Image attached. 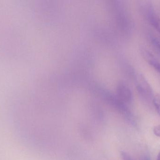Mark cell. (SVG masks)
Here are the masks:
<instances>
[{
  "label": "cell",
  "instance_id": "obj_4",
  "mask_svg": "<svg viewBox=\"0 0 160 160\" xmlns=\"http://www.w3.org/2000/svg\"><path fill=\"white\" fill-rule=\"evenodd\" d=\"M146 57L147 60L148 61L149 65L154 68V69L158 71L160 74V63L158 61L156 58L153 57L152 54H149L148 52H146Z\"/></svg>",
  "mask_w": 160,
  "mask_h": 160
},
{
  "label": "cell",
  "instance_id": "obj_6",
  "mask_svg": "<svg viewBox=\"0 0 160 160\" xmlns=\"http://www.w3.org/2000/svg\"><path fill=\"white\" fill-rule=\"evenodd\" d=\"M153 101L158 113L160 116V95H157L154 97Z\"/></svg>",
  "mask_w": 160,
  "mask_h": 160
},
{
  "label": "cell",
  "instance_id": "obj_1",
  "mask_svg": "<svg viewBox=\"0 0 160 160\" xmlns=\"http://www.w3.org/2000/svg\"><path fill=\"white\" fill-rule=\"evenodd\" d=\"M136 85L139 95L144 99L150 101L153 97V92L149 84L142 74L137 75L136 79Z\"/></svg>",
  "mask_w": 160,
  "mask_h": 160
},
{
  "label": "cell",
  "instance_id": "obj_8",
  "mask_svg": "<svg viewBox=\"0 0 160 160\" xmlns=\"http://www.w3.org/2000/svg\"><path fill=\"white\" fill-rule=\"evenodd\" d=\"M153 132L156 136L160 138V125H157L154 127Z\"/></svg>",
  "mask_w": 160,
  "mask_h": 160
},
{
  "label": "cell",
  "instance_id": "obj_9",
  "mask_svg": "<svg viewBox=\"0 0 160 160\" xmlns=\"http://www.w3.org/2000/svg\"><path fill=\"white\" fill-rule=\"evenodd\" d=\"M157 160H160V152L159 153L158 155Z\"/></svg>",
  "mask_w": 160,
  "mask_h": 160
},
{
  "label": "cell",
  "instance_id": "obj_7",
  "mask_svg": "<svg viewBox=\"0 0 160 160\" xmlns=\"http://www.w3.org/2000/svg\"><path fill=\"white\" fill-rule=\"evenodd\" d=\"M121 157L123 160H135L127 152H122L121 153Z\"/></svg>",
  "mask_w": 160,
  "mask_h": 160
},
{
  "label": "cell",
  "instance_id": "obj_3",
  "mask_svg": "<svg viewBox=\"0 0 160 160\" xmlns=\"http://www.w3.org/2000/svg\"><path fill=\"white\" fill-rule=\"evenodd\" d=\"M148 16L151 25L160 34V18L152 10H150Z\"/></svg>",
  "mask_w": 160,
  "mask_h": 160
},
{
  "label": "cell",
  "instance_id": "obj_5",
  "mask_svg": "<svg viewBox=\"0 0 160 160\" xmlns=\"http://www.w3.org/2000/svg\"><path fill=\"white\" fill-rule=\"evenodd\" d=\"M150 39L155 49L160 54V40L158 38L153 35L150 36Z\"/></svg>",
  "mask_w": 160,
  "mask_h": 160
},
{
  "label": "cell",
  "instance_id": "obj_2",
  "mask_svg": "<svg viewBox=\"0 0 160 160\" xmlns=\"http://www.w3.org/2000/svg\"><path fill=\"white\" fill-rule=\"evenodd\" d=\"M118 98L125 104H129L132 101V95L130 88L126 85L121 84L117 89Z\"/></svg>",
  "mask_w": 160,
  "mask_h": 160
}]
</instances>
